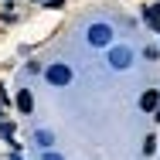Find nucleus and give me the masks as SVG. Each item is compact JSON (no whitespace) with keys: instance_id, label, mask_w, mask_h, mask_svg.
<instances>
[{"instance_id":"2","label":"nucleus","mask_w":160,"mask_h":160,"mask_svg":"<svg viewBox=\"0 0 160 160\" xmlns=\"http://www.w3.org/2000/svg\"><path fill=\"white\" fill-rule=\"evenodd\" d=\"M44 75H48V82H51V85H68V82H72V72H68V65H51Z\"/></svg>"},{"instance_id":"1","label":"nucleus","mask_w":160,"mask_h":160,"mask_svg":"<svg viewBox=\"0 0 160 160\" xmlns=\"http://www.w3.org/2000/svg\"><path fill=\"white\" fill-rule=\"evenodd\" d=\"M89 41H92L96 48H106V44L112 41V31H109L106 24H92V28H89Z\"/></svg>"},{"instance_id":"8","label":"nucleus","mask_w":160,"mask_h":160,"mask_svg":"<svg viewBox=\"0 0 160 160\" xmlns=\"http://www.w3.org/2000/svg\"><path fill=\"white\" fill-rule=\"evenodd\" d=\"M44 160H62V157H55V153H44Z\"/></svg>"},{"instance_id":"4","label":"nucleus","mask_w":160,"mask_h":160,"mask_svg":"<svg viewBox=\"0 0 160 160\" xmlns=\"http://www.w3.org/2000/svg\"><path fill=\"white\" fill-rule=\"evenodd\" d=\"M109 62L116 65V68H126V65H129V51H126V48H116V51L109 55Z\"/></svg>"},{"instance_id":"6","label":"nucleus","mask_w":160,"mask_h":160,"mask_svg":"<svg viewBox=\"0 0 160 160\" xmlns=\"http://www.w3.org/2000/svg\"><path fill=\"white\" fill-rule=\"evenodd\" d=\"M143 17H147V24H150L153 31H160V17H157V10H153V7H143Z\"/></svg>"},{"instance_id":"5","label":"nucleus","mask_w":160,"mask_h":160,"mask_svg":"<svg viewBox=\"0 0 160 160\" xmlns=\"http://www.w3.org/2000/svg\"><path fill=\"white\" fill-rule=\"evenodd\" d=\"M17 109H21V112H31V109H34V99H31V92H28V89L17 96Z\"/></svg>"},{"instance_id":"10","label":"nucleus","mask_w":160,"mask_h":160,"mask_svg":"<svg viewBox=\"0 0 160 160\" xmlns=\"http://www.w3.org/2000/svg\"><path fill=\"white\" fill-rule=\"evenodd\" d=\"M10 160H21V157H17V153H14V157H10Z\"/></svg>"},{"instance_id":"7","label":"nucleus","mask_w":160,"mask_h":160,"mask_svg":"<svg viewBox=\"0 0 160 160\" xmlns=\"http://www.w3.org/2000/svg\"><path fill=\"white\" fill-rule=\"evenodd\" d=\"M38 143H41V147H51V133L41 129V133H38Z\"/></svg>"},{"instance_id":"9","label":"nucleus","mask_w":160,"mask_h":160,"mask_svg":"<svg viewBox=\"0 0 160 160\" xmlns=\"http://www.w3.org/2000/svg\"><path fill=\"white\" fill-rule=\"evenodd\" d=\"M153 112H157V123H160V102H157V109H153Z\"/></svg>"},{"instance_id":"3","label":"nucleus","mask_w":160,"mask_h":160,"mask_svg":"<svg viewBox=\"0 0 160 160\" xmlns=\"http://www.w3.org/2000/svg\"><path fill=\"white\" fill-rule=\"evenodd\" d=\"M160 102V92L157 89H150V92H143V99H140V109H147V112H153Z\"/></svg>"}]
</instances>
